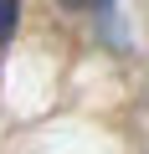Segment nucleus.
Listing matches in <instances>:
<instances>
[{
	"instance_id": "1",
	"label": "nucleus",
	"mask_w": 149,
	"mask_h": 154,
	"mask_svg": "<svg viewBox=\"0 0 149 154\" xmlns=\"http://www.w3.org/2000/svg\"><path fill=\"white\" fill-rule=\"evenodd\" d=\"M16 21H21V0H0V41L16 36Z\"/></svg>"
},
{
	"instance_id": "2",
	"label": "nucleus",
	"mask_w": 149,
	"mask_h": 154,
	"mask_svg": "<svg viewBox=\"0 0 149 154\" xmlns=\"http://www.w3.org/2000/svg\"><path fill=\"white\" fill-rule=\"evenodd\" d=\"M67 11H98V5H108V0H62Z\"/></svg>"
}]
</instances>
